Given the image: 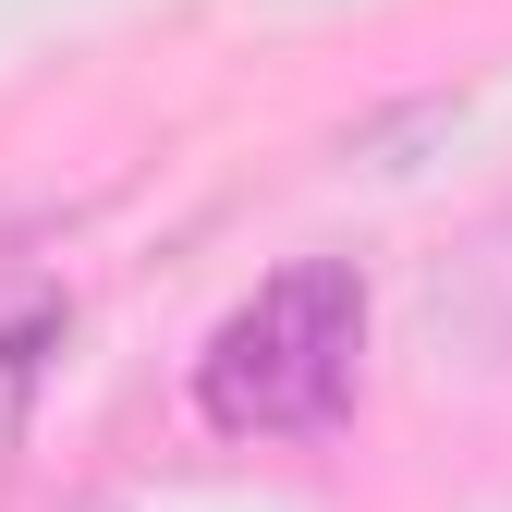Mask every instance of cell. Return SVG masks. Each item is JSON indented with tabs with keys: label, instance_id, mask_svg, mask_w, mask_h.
<instances>
[{
	"label": "cell",
	"instance_id": "6da1fadb",
	"mask_svg": "<svg viewBox=\"0 0 512 512\" xmlns=\"http://www.w3.org/2000/svg\"><path fill=\"white\" fill-rule=\"evenodd\" d=\"M366 366V281L354 256H293L269 269L196 354V415L220 439H317L342 427Z\"/></svg>",
	"mask_w": 512,
	"mask_h": 512
}]
</instances>
